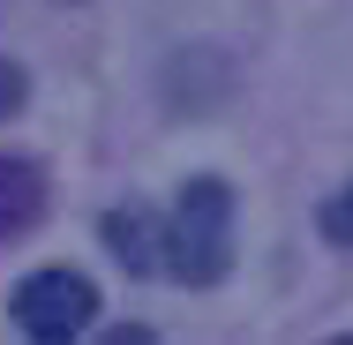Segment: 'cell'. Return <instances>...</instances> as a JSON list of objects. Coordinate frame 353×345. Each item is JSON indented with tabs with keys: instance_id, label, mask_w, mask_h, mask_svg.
<instances>
[{
	"instance_id": "4",
	"label": "cell",
	"mask_w": 353,
	"mask_h": 345,
	"mask_svg": "<svg viewBox=\"0 0 353 345\" xmlns=\"http://www.w3.org/2000/svg\"><path fill=\"white\" fill-rule=\"evenodd\" d=\"M38 218V165H0V233Z\"/></svg>"
},
{
	"instance_id": "5",
	"label": "cell",
	"mask_w": 353,
	"mask_h": 345,
	"mask_svg": "<svg viewBox=\"0 0 353 345\" xmlns=\"http://www.w3.org/2000/svg\"><path fill=\"white\" fill-rule=\"evenodd\" d=\"M316 225H323V240H339V248H353V188H339V196L323 203V218H316Z\"/></svg>"
},
{
	"instance_id": "6",
	"label": "cell",
	"mask_w": 353,
	"mask_h": 345,
	"mask_svg": "<svg viewBox=\"0 0 353 345\" xmlns=\"http://www.w3.org/2000/svg\"><path fill=\"white\" fill-rule=\"evenodd\" d=\"M23 98H30L23 68H15V61H0V121H8V113H23Z\"/></svg>"
},
{
	"instance_id": "2",
	"label": "cell",
	"mask_w": 353,
	"mask_h": 345,
	"mask_svg": "<svg viewBox=\"0 0 353 345\" xmlns=\"http://www.w3.org/2000/svg\"><path fill=\"white\" fill-rule=\"evenodd\" d=\"M8 315H15V331L23 338H83L90 323H98V285L68 263H46V271H30L15 285V300H8Z\"/></svg>"
},
{
	"instance_id": "1",
	"label": "cell",
	"mask_w": 353,
	"mask_h": 345,
	"mask_svg": "<svg viewBox=\"0 0 353 345\" xmlns=\"http://www.w3.org/2000/svg\"><path fill=\"white\" fill-rule=\"evenodd\" d=\"M225 271H233V188L203 173L173 203V285H218Z\"/></svg>"
},
{
	"instance_id": "3",
	"label": "cell",
	"mask_w": 353,
	"mask_h": 345,
	"mask_svg": "<svg viewBox=\"0 0 353 345\" xmlns=\"http://www.w3.org/2000/svg\"><path fill=\"white\" fill-rule=\"evenodd\" d=\"M105 248H113L121 271H136V278H173V218H158L150 203L105 210Z\"/></svg>"
}]
</instances>
